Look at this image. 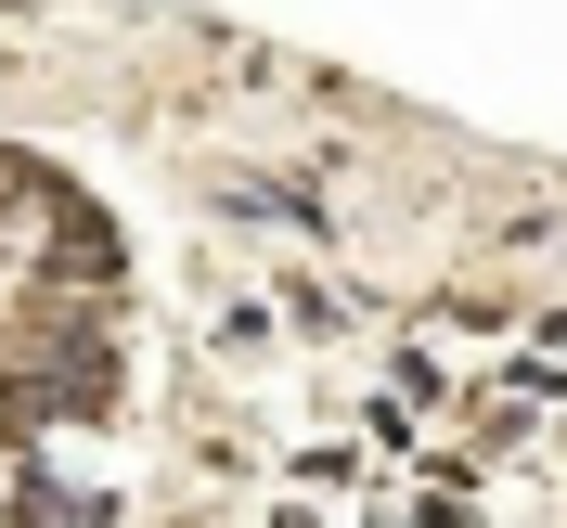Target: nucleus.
Segmentation results:
<instances>
[{
  "label": "nucleus",
  "instance_id": "f257e3e1",
  "mask_svg": "<svg viewBox=\"0 0 567 528\" xmlns=\"http://www.w3.org/2000/svg\"><path fill=\"white\" fill-rule=\"evenodd\" d=\"M27 425H65V413H104V361H52V374H27V400H13Z\"/></svg>",
  "mask_w": 567,
  "mask_h": 528
}]
</instances>
